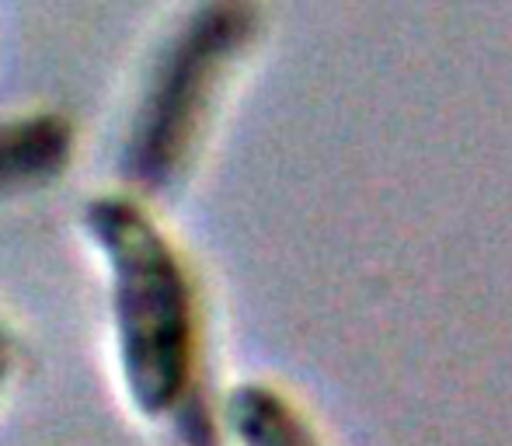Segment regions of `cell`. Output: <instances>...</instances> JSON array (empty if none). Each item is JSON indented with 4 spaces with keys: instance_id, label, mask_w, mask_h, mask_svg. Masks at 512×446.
Wrapping results in <instances>:
<instances>
[{
    "instance_id": "6da1fadb",
    "label": "cell",
    "mask_w": 512,
    "mask_h": 446,
    "mask_svg": "<svg viewBox=\"0 0 512 446\" xmlns=\"http://www.w3.org/2000/svg\"><path fill=\"white\" fill-rule=\"evenodd\" d=\"M84 230L108 276L115 366L126 401L147 422H185L199 391V293L189 262L133 192H102Z\"/></svg>"
},
{
    "instance_id": "277c9868",
    "label": "cell",
    "mask_w": 512,
    "mask_h": 446,
    "mask_svg": "<svg viewBox=\"0 0 512 446\" xmlns=\"http://www.w3.org/2000/svg\"><path fill=\"white\" fill-rule=\"evenodd\" d=\"M223 426L237 446H324L297 401L265 380L230 387L223 401Z\"/></svg>"
},
{
    "instance_id": "3957f363",
    "label": "cell",
    "mask_w": 512,
    "mask_h": 446,
    "mask_svg": "<svg viewBox=\"0 0 512 446\" xmlns=\"http://www.w3.org/2000/svg\"><path fill=\"white\" fill-rule=\"evenodd\" d=\"M74 122L63 112L39 109L0 119V199L39 192L67 175L74 161Z\"/></svg>"
},
{
    "instance_id": "7a4b0ae2",
    "label": "cell",
    "mask_w": 512,
    "mask_h": 446,
    "mask_svg": "<svg viewBox=\"0 0 512 446\" xmlns=\"http://www.w3.org/2000/svg\"><path fill=\"white\" fill-rule=\"evenodd\" d=\"M258 28V0H196L178 18L150 63L122 143V178L133 196H157L182 182L216 95Z\"/></svg>"
},
{
    "instance_id": "5b68a950",
    "label": "cell",
    "mask_w": 512,
    "mask_h": 446,
    "mask_svg": "<svg viewBox=\"0 0 512 446\" xmlns=\"http://www.w3.org/2000/svg\"><path fill=\"white\" fill-rule=\"evenodd\" d=\"M14 363H18V349H14V335H11V328H7L4 321H0V394H4V387L11 384Z\"/></svg>"
}]
</instances>
